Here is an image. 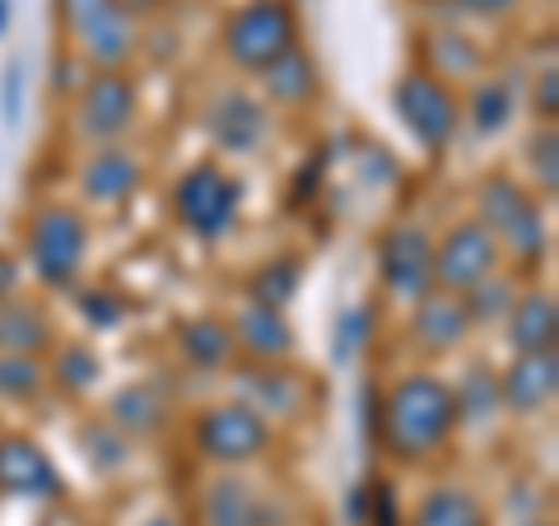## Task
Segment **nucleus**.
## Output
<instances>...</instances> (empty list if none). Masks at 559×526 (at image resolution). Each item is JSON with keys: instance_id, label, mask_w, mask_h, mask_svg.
Masks as SVG:
<instances>
[{"instance_id": "1", "label": "nucleus", "mask_w": 559, "mask_h": 526, "mask_svg": "<svg viewBox=\"0 0 559 526\" xmlns=\"http://www.w3.org/2000/svg\"><path fill=\"white\" fill-rule=\"evenodd\" d=\"M452 425H457V401H452V392L429 373L401 378L388 392V406H382V443L406 462L443 447Z\"/></svg>"}, {"instance_id": "2", "label": "nucleus", "mask_w": 559, "mask_h": 526, "mask_svg": "<svg viewBox=\"0 0 559 526\" xmlns=\"http://www.w3.org/2000/svg\"><path fill=\"white\" fill-rule=\"evenodd\" d=\"M224 47L238 65L266 70L280 51L294 47V14L285 0H252L248 10H238L229 28H224Z\"/></svg>"}, {"instance_id": "3", "label": "nucleus", "mask_w": 559, "mask_h": 526, "mask_svg": "<svg viewBox=\"0 0 559 526\" xmlns=\"http://www.w3.org/2000/svg\"><path fill=\"white\" fill-rule=\"evenodd\" d=\"M238 201H242V191L219 164H197L178 182V191H173V205H178L182 224L201 238H219L229 229L238 215Z\"/></svg>"}, {"instance_id": "4", "label": "nucleus", "mask_w": 559, "mask_h": 526, "mask_svg": "<svg viewBox=\"0 0 559 526\" xmlns=\"http://www.w3.org/2000/svg\"><path fill=\"white\" fill-rule=\"evenodd\" d=\"M28 256L47 285H70L84 261V219L66 205H47L28 224Z\"/></svg>"}, {"instance_id": "5", "label": "nucleus", "mask_w": 559, "mask_h": 526, "mask_svg": "<svg viewBox=\"0 0 559 526\" xmlns=\"http://www.w3.org/2000/svg\"><path fill=\"white\" fill-rule=\"evenodd\" d=\"M480 210L489 238H503V248H513L518 256H540L546 229H540V210L532 205L527 191H518L503 178H489L480 191Z\"/></svg>"}, {"instance_id": "6", "label": "nucleus", "mask_w": 559, "mask_h": 526, "mask_svg": "<svg viewBox=\"0 0 559 526\" xmlns=\"http://www.w3.org/2000/svg\"><path fill=\"white\" fill-rule=\"evenodd\" d=\"M396 112L401 121L425 140L429 150H439L448 145V135L457 131V98H452V89L443 80H433L425 75V70H411V75H401L396 84Z\"/></svg>"}, {"instance_id": "7", "label": "nucleus", "mask_w": 559, "mask_h": 526, "mask_svg": "<svg viewBox=\"0 0 559 526\" xmlns=\"http://www.w3.org/2000/svg\"><path fill=\"white\" fill-rule=\"evenodd\" d=\"M271 425L252 406H219L205 410L197 425V447L215 462H252L257 452H266Z\"/></svg>"}, {"instance_id": "8", "label": "nucleus", "mask_w": 559, "mask_h": 526, "mask_svg": "<svg viewBox=\"0 0 559 526\" xmlns=\"http://www.w3.org/2000/svg\"><path fill=\"white\" fill-rule=\"evenodd\" d=\"M485 275H495V238L485 224H457L433 248V279L443 289H471Z\"/></svg>"}, {"instance_id": "9", "label": "nucleus", "mask_w": 559, "mask_h": 526, "mask_svg": "<svg viewBox=\"0 0 559 526\" xmlns=\"http://www.w3.org/2000/svg\"><path fill=\"white\" fill-rule=\"evenodd\" d=\"M378 261H382V279L406 298H419L433 279V242H429L425 229H415V224L392 229L388 238H382Z\"/></svg>"}, {"instance_id": "10", "label": "nucleus", "mask_w": 559, "mask_h": 526, "mask_svg": "<svg viewBox=\"0 0 559 526\" xmlns=\"http://www.w3.org/2000/svg\"><path fill=\"white\" fill-rule=\"evenodd\" d=\"M131 112H135V89L127 75L117 70H103V75L90 80V89L80 94V127L84 135L94 140H112L131 127Z\"/></svg>"}, {"instance_id": "11", "label": "nucleus", "mask_w": 559, "mask_h": 526, "mask_svg": "<svg viewBox=\"0 0 559 526\" xmlns=\"http://www.w3.org/2000/svg\"><path fill=\"white\" fill-rule=\"evenodd\" d=\"M0 489L20 494V499H51L61 489V476L38 443L5 438V443H0Z\"/></svg>"}, {"instance_id": "12", "label": "nucleus", "mask_w": 559, "mask_h": 526, "mask_svg": "<svg viewBox=\"0 0 559 526\" xmlns=\"http://www.w3.org/2000/svg\"><path fill=\"white\" fill-rule=\"evenodd\" d=\"M555 378H559L555 349H540V355H518V363L499 378V401H509V406L522 410V415L540 410L555 396Z\"/></svg>"}, {"instance_id": "13", "label": "nucleus", "mask_w": 559, "mask_h": 526, "mask_svg": "<svg viewBox=\"0 0 559 526\" xmlns=\"http://www.w3.org/2000/svg\"><path fill=\"white\" fill-rule=\"evenodd\" d=\"M51 340L47 312L33 303V298H0V355H33Z\"/></svg>"}, {"instance_id": "14", "label": "nucleus", "mask_w": 559, "mask_h": 526, "mask_svg": "<svg viewBox=\"0 0 559 526\" xmlns=\"http://www.w3.org/2000/svg\"><path fill=\"white\" fill-rule=\"evenodd\" d=\"M210 135L219 140L224 150H252L261 135H266V117L248 94H224L215 108H210Z\"/></svg>"}, {"instance_id": "15", "label": "nucleus", "mask_w": 559, "mask_h": 526, "mask_svg": "<svg viewBox=\"0 0 559 526\" xmlns=\"http://www.w3.org/2000/svg\"><path fill=\"white\" fill-rule=\"evenodd\" d=\"M201 513H205V526H266L271 522V507L261 503L252 494V485H242V480L210 485Z\"/></svg>"}, {"instance_id": "16", "label": "nucleus", "mask_w": 559, "mask_h": 526, "mask_svg": "<svg viewBox=\"0 0 559 526\" xmlns=\"http://www.w3.org/2000/svg\"><path fill=\"white\" fill-rule=\"evenodd\" d=\"M466 308L448 294H419V308H415V336L425 349H452L466 336Z\"/></svg>"}, {"instance_id": "17", "label": "nucleus", "mask_w": 559, "mask_h": 526, "mask_svg": "<svg viewBox=\"0 0 559 526\" xmlns=\"http://www.w3.org/2000/svg\"><path fill=\"white\" fill-rule=\"evenodd\" d=\"M238 340L257 359H280L289 349V326H285V318H280V308L248 303L238 312Z\"/></svg>"}, {"instance_id": "18", "label": "nucleus", "mask_w": 559, "mask_h": 526, "mask_svg": "<svg viewBox=\"0 0 559 526\" xmlns=\"http://www.w3.org/2000/svg\"><path fill=\"white\" fill-rule=\"evenodd\" d=\"M84 191H90L94 201H121L131 196L135 182H140V168L127 150H103L90 159V168H84Z\"/></svg>"}, {"instance_id": "19", "label": "nucleus", "mask_w": 559, "mask_h": 526, "mask_svg": "<svg viewBox=\"0 0 559 526\" xmlns=\"http://www.w3.org/2000/svg\"><path fill=\"white\" fill-rule=\"evenodd\" d=\"M555 298L550 294H527L513 312V345L518 355H540V349H555Z\"/></svg>"}, {"instance_id": "20", "label": "nucleus", "mask_w": 559, "mask_h": 526, "mask_svg": "<svg viewBox=\"0 0 559 526\" xmlns=\"http://www.w3.org/2000/svg\"><path fill=\"white\" fill-rule=\"evenodd\" d=\"M266 89H271L280 103H304V98H312V89H318L312 61L304 57L299 47L280 51V57L266 65Z\"/></svg>"}, {"instance_id": "21", "label": "nucleus", "mask_w": 559, "mask_h": 526, "mask_svg": "<svg viewBox=\"0 0 559 526\" xmlns=\"http://www.w3.org/2000/svg\"><path fill=\"white\" fill-rule=\"evenodd\" d=\"M415 526H485V517L476 499L462 494V489H439V494H429L419 503Z\"/></svg>"}, {"instance_id": "22", "label": "nucleus", "mask_w": 559, "mask_h": 526, "mask_svg": "<svg viewBox=\"0 0 559 526\" xmlns=\"http://www.w3.org/2000/svg\"><path fill=\"white\" fill-rule=\"evenodd\" d=\"M112 415H117V429L150 433V429H159V425H164L168 406H164V392H159V387H131V392H121V396H117Z\"/></svg>"}, {"instance_id": "23", "label": "nucleus", "mask_w": 559, "mask_h": 526, "mask_svg": "<svg viewBox=\"0 0 559 526\" xmlns=\"http://www.w3.org/2000/svg\"><path fill=\"white\" fill-rule=\"evenodd\" d=\"M429 75L433 80H452V75H476L480 70V51L471 47V38L457 33H433L429 38Z\"/></svg>"}, {"instance_id": "24", "label": "nucleus", "mask_w": 559, "mask_h": 526, "mask_svg": "<svg viewBox=\"0 0 559 526\" xmlns=\"http://www.w3.org/2000/svg\"><path fill=\"white\" fill-rule=\"evenodd\" d=\"M80 43H84V51H90L94 61H103V65L127 61V57H131V24H127V14H121V5L108 14V20H98Z\"/></svg>"}, {"instance_id": "25", "label": "nucleus", "mask_w": 559, "mask_h": 526, "mask_svg": "<svg viewBox=\"0 0 559 526\" xmlns=\"http://www.w3.org/2000/svg\"><path fill=\"white\" fill-rule=\"evenodd\" d=\"M182 349H187V355L197 359V363L215 368V363L229 359L234 340H229V331H224L219 322H187V326H182Z\"/></svg>"}, {"instance_id": "26", "label": "nucleus", "mask_w": 559, "mask_h": 526, "mask_svg": "<svg viewBox=\"0 0 559 526\" xmlns=\"http://www.w3.org/2000/svg\"><path fill=\"white\" fill-rule=\"evenodd\" d=\"M466 318L471 322H489V318H503V312L513 308V285L509 279H499V275H485L480 285H471L466 289Z\"/></svg>"}, {"instance_id": "27", "label": "nucleus", "mask_w": 559, "mask_h": 526, "mask_svg": "<svg viewBox=\"0 0 559 526\" xmlns=\"http://www.w3.org/2000/svg\"><path fill=\"white\" fill-rule=\"evenodd\" d=\"M513 112V89L503 80H485L476 98H471V121H476V131H499L503 121Z\"/></svg>"}, {"instance_id": "28", "label": "nucleus", "mask_w": 559, "mask_h": 526, "mask_svg": "<svg viewBox=\"0 0 559 526\" xmlns=\"http://www.w3.org/2000/svg\"><path fill=\"white\" fill-rule=\"evenodd\" d=\"M452 401H457V415L462 419H489V415L503 406V401H499V378L485 373V368H476V373L466 378L462 396H452Z\"/></svg>"}, {"instance_id": "29", "label": "nucleus", "mask_w": 559, "mask_h": 526, "mask_svg": "<svg viewBox=\"0 0 559 526\" xmlns=\"http://www.w3.org/2000/svg\"><path fill=\"white\" fill-rule=\"evenodd\" d=\"M43 387V368L33 363V355H0V396L28 401Z\"/></svg>"}, {"instance_id": "30", "label": "nucleus", "mask_w": 559, "mask_h": 526, "mask_svg": "<svg viewBox=\"0 0 559 526\" xmlns=\"http://www.w3.org/2000/svg\"><path fill=\"white\" fill-rule=\"evenodd\" d=\"M299 289V261H271L266 271L252 279V303H266V308H280L285 298Z\"/></svg>"}, {"instance_id": "31", "label": "nucleus", "mask_w": 559, "mask_h": 526, "mask_svg": "<svg viewBox=\"0 0 559 526\" xmlns=\"http://www.w3.org/2000/svg\"><path fill=\"white\" fill-rule=\"evenodd\" d=\"M94 378H98V359H94V349H84V345H66L61 355H57V382H61V387L84 392Z\"/></svg>"}, {"instance_id": "32", "label": "nucleus", "mask_w": 559, "mask_h": 526, "mask_svg": "<svg viewBox=\"0 0 559 526\" xmlns=\"http://www.w3.org/2000/svg\"><path fill=\"white\" fill-rule=\"evenodd\" d=\"M57 5H61V20L84 38L98 20H108V14L117 10V0H57Z\"/></svg>"}, {"instance_id": "33", "label": "nucleus", "mask_w": 559, "mask_h": 526, "mask_svg": "<svg viewBox=\"0 0 559 526\" xmlns=\"http://www.w3.org/2000/svg\"><path fill=\"white\" fill-rule=\"evenodd\" d=\"M0 112H5V127H20V112H24V65L20 61L5 65V84H0Z\"/></svg>"}, {"instance_id": "34", "label": "nucleus", "mask_w": 559, "mask_h": 526, "mask_svg": "<svg viewBox=\"0 0 559 526\" xmlns=\"http://www.w3.org/2000/svg\"><path fill=\"white\" fill-rule=\"evenodd\" d=\"M364 336H369V308H349L341 318V336H336V359H349L355 349L364 345Z\"/></svg>"}, {"instance_id": "35", "label": "nucleus", "mask_w": 559, "mask_h": 526, "mask_svg": "<svg viewBox=\"0 0 559 526\" xmlns=\"http://www.w3.org/2000/svg\"><path fill=\"white\" fill-rule=\"evenodd\" d=\"M536 178H540V187H546V191H555V182H559V172H555V135L546 131V140H536Z\"/></svg>"}, {"instance_id": "36", "label": "nucleus", "mask_w": 559, "mask_h": 526, "mask_svg": "<svg viewBox=\"0 0 559 526\" xmlns=\"http://www.w3.org/2000/svg\"><path fill=\"white\" fill-rule=\"evenodd\" d=\"M84 318L98 322V326H112V322L121 318V308L112 303L108 294H84Z\"/></svg>"}, {"instance_id": "37", "label": "nucleus", "mask_w": 559, "mask_h": 526, "mask_svg": "<svg viewBox=\"0 0 559 526\" xmlns=\"http://www.w3.org/2000/svg\"><path fill=\"white\" fill-rule=\"evenodd\" d=\"M518 0H462V10H476V14H499V10H513Z\"/></svg>"}, {"instance_id": "38", "label": "nucleus", "mask_w": 559, "mask_h": 526, "mask_svg": "<svg viewBox=\"0 0 559 526\" xmlns=\"http://www.w3.org/2000/svg\"><path fill=\"white\" fill-rule=\"evenodd\" d=\"M5 24H10V0H0V33H5Z\"/></svg>"}, {"instance_id": "39", "label": "nucleus", "mask_w": 559, "mask_h": 526, "mask_svg": "<svg viewBox=\"0 0 559 526\" xmlns=\"http://www.w3.org/2000/svg\"><path fill=\"white\" fill-rule=\"evenodd\" d=\"M150 526H178V522H173V517H154Z\"/></svg>"}, {"instance_id": "40", "label": "nucleus", "mask_w": 559, "mask_h": 526, "mask_svg": "<svg viewBox=\"0 0 559 526\" xmlns=\"http://www.w3.org/2000/svg\"><path fill=\"white\" fill-rule=\"evenodd\" d=\"M527 526H540V522H527Z\"/></svg>"}]
</instances>
